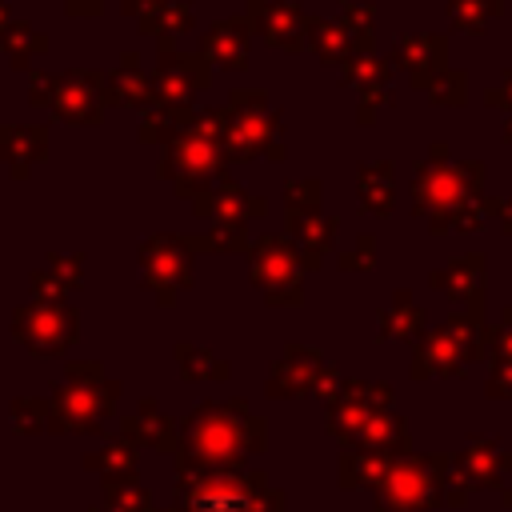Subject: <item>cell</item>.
<instances>
[{
  "mask_svg": "<svg viewBox=\"0 0 512 512\" xmlns=\"http://www.w3.org/2000/svg\"><path fill=\"white\" fill-rule=\"evenodd\" d=\"M488 360L492 364H512V304L500 312V320L488 332Z\"/></svg>",
  "mask_w": 512,
  "mask_h": 512,
  "instance_id": "ee69618b",
  "label": "cell"
},
{
  "mask_svg": "<svg viewBox=\"0 0 512 512\" xmlns=\"http://www.w3.org/2000/svg\"><path fill=\"white\" fill-rule=\"evenodd\" d=\"M244 16L252 20V32H260L264 44H272L280 52H300L304 48L308 16H304L300 0H260V4H248Z\"/></svg>",
  "mask_w": 512,
  "mask_h": 512,
  "instance_id": "2e32d148",
  "label": "cell"
},
{
  "mask_svg": "<svg viewBox=\"0 0 512 512\" xmlns=\"http://www.w3.org/2000/svg\"><path fill=\"white\" fill-rule=\"evenodd\" d=\"M472 484L460 476L452 456L440 452H408L396 456L388 476L372 488V512H440L464 508Z\"/></svg>",
  "mask_w": 512,
  "mask_h": 512,
  "instance_id": "7a4b0ae2",
  "label": "cell"
},
{
  "mask_svg": "<svg viewBox=\"0 0 512 512\" xmlns=\"http://www.w3.org/2000/svg\"><path fill=\"white\" fill-rule=\"evenodd\" d=\"M264 216H268V200H264V196H252L240 180L224 176V180L212 188V224L248 228L252 220H264Z\"/></svg>",
  "mask_w": 512,
  "mask_h": 512,
  "instance_id": "603a6c76",
  "label": "cell"
},
{
  "mask_svg": "<svg viewBox=\"0 0 512 512\" xmlns=\"http://www.w3.org/2000/svg\"><path fill=\"white\" fill-rule=\"evenodd\" d=\"M396 456H384V452H364V448H344L340 460H336V484L340 488H376L388 468H392Z\"/></svg>",
  "mask_w": 512,
  "mask_h": 512,
  "instance_id": "83f0119b",
  "label": "cell"
},
{
  "mask_svg": "<svg viewBox=\"0 0 512 512\" xmlns=\"http://www.w3.org/2000/svg\"><path fill=\"white\" fill-rule=\"evenodd\" d=\"M336 232H340V220L336 216H324V212H312V216H288L284 220V236L296 244L300 252V268L304 272H316L324 264V256H332L336 248Z\"/></svg>",
  "mask_w": 512,
  "mask_h": 512,
  "instance_id": "d6986e66",
  "label": "cell"
},
{
  "mask_svg": "<svg viewBox=\"0 0 512 512\" xmlns=\"http://www.w3.org/2000/svg\"><path fill=\"white\" fill-rule=\"evenodd\" d=\"M488 332H492V324H484L480 316H468V312L448 316L444 324L424 332L420 344H412V364H408L412 380H428V376L460 380L468 372V364L488 356Z\"/></svg>",
  "mask_w": 512,
  "mask_h": 512,
  "instance_id": "52a82bcc",
  "label": "cell"
},
{
  "mask_svg": "<svg viewBox=\"0 0 512 512\" xmlns=\"http://www.w3.org/2000/svg\"><path fill=\"white\" fill-rule=\"evenodd\" d=\"M484 104H488V108H500V112H512V68H504L500 84H492V88L484 92Z\"/></svg>",
  "mask_w": 512,
  "mask_h": 512,
  "instance_id": "f907efd6",
  "label": "cell"
},
{
  "mask_svg": "<svg viewBox=\"0 0 512 512\" xmlns=\"http://www.w3.org/2000/svg\"><path fill=\"white\" fill-rule=\"evenodd\" d=\"M248 4H260V0H248Z\"/></svg>",
  "mask_w": 512,
  "mask_h": 512,
  "instance_id": "680465c9",
  "label": "cell"
},
{
  "mask_svg": "<svg viewBox=\"0 0 512 512\" xmlns=\"http://www.w3.org/2000/svg\"><path fill=\"white\" fill-rule=\"evenodd\" d=\"M192 112H196V108H152V112H144V116H140V128H136L140 144H164V148H168V144L188 128Z\"/></svg>",
  "mask_w": 512,
  "mask_h": 512,
  "instance_id": "836d02e7",
  "label": "cell"
},
{
  "mask_svg": "<svg viewBox=\"0 0 512 512\" xmlns=\"http://www.w3.org/2000/svg\"><path fill=\"white\" fill-rule=\"evenodd\" d=\"M348 448H364V452H384V456H408L412 452V432H408V420L400 412H376L356 436Z\"/></svg>",
  "mask_w": 512,
  "mask_h": 512,
  "instance_id": "d4e9b609",
  "label": "cell"
},
{
  "mask_svg": "<svg viewBox=\"0 0 512 512\" xmlns=\"http://www.w3.org/2000/svg\"><path fill=\"white\" fill-rule=\"evenodd\" d=\"M504 12V0H448V20L456 32L484 36L488 20Z\"/></svg>",
  "mask_w": 512,
  "mask_h": 512,
  "instance_id": "f35d334b",
  "label": "cell"
},
{
  "mask_svg": "<svg viewBox=\"0 0 512 512\" xmlns=\"http://www.w3.org/2000/svg\"><path fill=\"white\" fill-rule=\"evenodd\" d=\"M108 108V72H92V68H72V72H56L52 80V104L48 112L64 124H100Z\"/></svg>",
  "mask_w": 512,
  "mask_h": 512,
  "instance_id": "7c38bea8",
  "label": "cell"
},
{
  "mask_svg": "<svg viewBox=\"0 0 512 512\" xmlns=\"http://www.w3.org/2000/svg\"><path fill=\"white\" fill-rule=\"evenodd\" d=\"M192 252H248L252 240H248V228H232V224H212L196 236H184Z\"/></svg>",
  "mask_w": 512,
  "mask_h": 512,
  "instance_id": "ab89813d",
  "label": "cell"
},
{
  "mask_svg": "<svg viewBox=\"0 0 512 512\" xmlns=\"http://www.w3.org/2000/svg\"><path fill=\"white\" fill-rule=\"evenodd\" d=\"M136 256H140V280H144V288L164 308H172L176 296L184 288H192V280H196V252L176 232H152L148 240H140Z\"/></svg>",
  "mask_w": 512,
  "mask_h": 512,
  "instance_id": "9c48e42d",
  "label": "cell"
},
{
  "mask_svg": "<svg viewBox=\"0 0 512 512\" xmlns=\"http://www.w3.org/2000/svg\"><path fill=\"white\" fill-rule=\"evenodd\" d=\"M396 104V92L392 88H364V92H356V124H376V116L384 112V108H392Z\"/></svg>",
  "mask_w": 512,
  "mask_h": 512,
  "instance_id": "7bdbcfd3",
  "label": "cell"
},
{
  "mask_svg": "<svg viewBox=\"0 0 512 512\" xmlns=\"http://www.w3.org/2000/svg\"><path fill=\"white\" fill-rule=\"evenodd\" d=\"M180 512H284V492L264 468L248 472H184L176 476Z\"/></svg>",
  "mask_w": 512,
  "mask_h": 512,
  "instance_id": "3957f363",
  "label": "cell"
},
{
  "mask_svg": "<svg viewBox=\"0 0 512 512\" xmlns=\"http://www.w3.org/2000/svg\"><path fill=\"white\" fill-rule=\"evenodd\" d=\"M48 272H52L64 288H80V280H84V256H80V252H72V256H52V260H48Z\"/></svg>",
  "mask_w": 512,
  "mask_h": 512,
  "instance_id": "f6af8a7d",
  "label": "cell"
},
{
  "mask_svg": "<svg viewBox=\"0 0 512 512\" xmlns=\"http://www.w3.org/2000/svg\"><path fill=\"white\" fill-rule=\"evenodd\" d=\"M488 208H492V220L500 224V232L512 236V200H504V196H488Z\"/></svg>",
  "mask_w": 512,
  "mask_h": 512,
  "instance_id": "816d5d0a",
  "label": "cell"
},
{
  "mask_svg": "<svg viewBox=\"0 0 512 512\" xmlns=\"http://www.w3.org/2000/svg\"><path fill=\"white\" fill-rule=\"evenodd\" d=\"M28 284H32V292H36L44 304H64V292H68V288H64L48 268H36V272L28 276Z\"/></svg>",
  "mask_w": 512,
  "mask_h": 512,
  "instance_id": "bcb514c9",
  "label": "cell"
},
{
  "mask_svg": "<svg viewBox=\"0 0 512 512\" xmlns=\"http://www.w3.org/2000/svg\"><path fill=\"white\" fill-rule=\"evenodd\" d=\"M340 80L352 84L356 92H364V88H388L392 64L380 60L376 52H352V56L340 64Z\"/></svg>",
  "mask_w": 512,
  "mask_h": 512,
  "instance_id": "e575fe53",
  "label": "cell"
},
{
  "mask_svg": "<svg viewBox=\"0 0 512 512\" xmlns=\"http://www.w3.org/2000/svg\"><path fill=\"white\" fill-rule=\"evenodd\" d=\"M388 408H392V384H384V380H344L336 400L324 404V428H328L332 440H340L348 448L352 436L376 412H388Z\"/></svg>",
  "mask_w": 512,
  "mask_h": 512,
  "instance_id": "8fae6325",
  "label": "cell"
},
{
  "mask_svg": "<svg viewBox=\"0 0 512 512\" xmlns=\"http://www.w3.org/2000/svg\"><path fill=\"white\" fill-rule=\"evenodd\" d=\"M248 276L264 292L268 308H300L304 304V268L300 252L284 232H260L248 248Z\"/></svg>",
  "mask_w": 512,
  "mask_h": 512,
  "instance_id": "ba28073f",
  "label": "cell"
},
{
  "mask_svg": "<svg viewBox=\"0 0 512 512\" xmlns=\"http://www.w3.org/2000/svg\"><path fill=\"white\" fill-rule=\"evenodd\" d=\"M0 52L8 56L12 68L28 72V68H32V56L48 52V36H40L28 20H12V24L0 32Z\"/></svg>",
  "mask_w": 512,
  "mask_h": 512,
  "instance_id": "4dcf8cb0",
  "label": "cell"
},
{
  "mask_svg": "<svg viewBox=\"0 0 512 512\" xmlns=\"http://www.w3.org/2000/svg\"><path fill=\"white\" fill-rule=\"evenodd\" d=\"M380 324H376V340L384 344V340H404V344H420L424 340V308L412 300V292L408 288H396L392 292V304L388 308H380V316H376Z\"/></svg>",
  "mask_w": 512,
  "mask_h": 512,
  "instance_id": "cb8c5ba5",
  "label": "cell"
},
{
  "mask_svg": "<svg viewBox=\"0 0 512 512\" xmlns=\"http://www.w3.org/2000/svg\"><path fill=\"white\" fill-rule=\"evenodd\" d=\"M484 220H492L488 196H468V200H460L448 216L428 220V232H432V236H444L448 228H456V232H476V228H484Z\"/></svg>",
  "mask_w": 512,
  "mask_h": 512,
  "instance_id": "74e56055",
  "label": "cell"
},
{
  "mask_svg": "<svg viewBox=\"0 0 512 512\" xmlns=\"http://www.w3.org/2000/svg\"><path fill=\"white\" fill-rule=\"evenodd\" d=\"M52 80H56V72H44V68L28 72V104L32 108H48L52 104Z\"/></svg>",
  "mask_w": 512,
  "mask_h": 512,
  "instance_id": "7dc6e473",
  "label": "cell"
},
{
  "mask_svg": "<svg viewBox=\"0 0 512 512\" xmlns=\"http://www.w3.org/2000/svg\"><path fill=\"white\" fill-rule=\"evenodd\" d=\"M500 140H504V144H512V112L504 116V128H500Z\"/></svg>",
  "mask_w": 512,
  "mask_h": 512,
  "instance_id": "9f6ffc18",
  "label": "cell"
},
{
  "mask_svg": "<svg viewBox=\"0 0 512 512\" xmlns=\"http://www.w3.org/2000/svg\"><path fill=\"white\" fill-rule=\"evenodd\" d=\"M268 448V420L252 412L244 396L204 400L180 424L184 472H248V460Z\"/></svg>",
  "mask_w": 512,
  "mask_h": 512,
  "instance_id": "6da1fadb",
  "label": "cell"
},
{
  "mask_svg": "<svg viewBox=\"0 0 512 512\" xmlns=\"http://www.w3.org/2000/svg\"><path fill=\"white\" fill-rule=\"evenodd\" d=\"M176 364L184 380H228L232 376V364L200 344H176Z\"/></svg>",
  "mask_w": 512,
  "mask_h": 512,
  "instance_id": "d590c367",
  "label": "cell"
},
{
  "mask_svg": "<svg viewBox=\"0 0 512 512\" xmlns=\"http://www.w3.org/2000/svg\"><path fill=\"white\" fill-rule=\"evenodd\" d=\"M124 428H128L132 436H140L144 444H152V448H164V452H172V448L180 444V432H176V424H172V420H168V416H164V412H160L152 400H144V404H140V412H136V416L124 424Z\"/></svg>",
  "mask_w": 512,
  "mask_h": 512,
  "instance_id": "d6a6232c",
  "label": "cell"
},
{
  "mask_svg": "<svg viewBox=\"0 0 512 512\" xmlns=\"http://www.w3.org/2000/svg\"><path fill=\"white\" fill-rule=\"evenodd\" d=\"M152 88L156 108H196V96L212 88V64L200 52H180L172 40H156Z\"/></svg>",
  "mask_w": 512,
  "mask_h": 512,
  "instance_id": "30bf717a",
  "label": "cell"
},
{
  "mask_svg": "<svg viewBox=\"0 0 512 512\" xmlns=\"http://www.w3.org/2000/svg\"><path fill=\"white\" fill-rule=\"evenodd\" d=\"M156 176L168 180L176 188V196L192 200V212L200 220H212V188L228 176V156L220 136L200 132V128H184L168 148L164 160L156 164Z\"/></svg>",
  "mask_w": 512,
  "mask_h": 512,
  "instance_id": "277c9868",
  "label": "cell"
},
{
  "mask_svg": "<svg viewBox=\"0 0 512 512\" xmlns=\"http://www.w3.org/2000/svg\"><path fill=\"white\" fill-rule=\"evenodd\" d=\"M452 464L460 468V476L472 484V488H492V492H504L512 484V452L492 440V436H480V440H468Z\"/></svg>",
  "mask_w": 512,
  "mask_h": 512,
  "instance_id": "e0dca14e",
  "label": "cell"
},
{
  "mask_svg": "<svg viewBox=\"0 0 512 512\" xmlns=\"http://www.w3.org/2000/svg\"><path fill=\"white\" fill-rule=\"evenodd\" d=\"M136 28L148 32V36H156V40H176V36H184V32L196 28V12H192L188 0H168L164 8L148 12L144 20H136Z\"/></svg>",
  "mask_w": 512,
  "mask_h": 512,
  "instance_id": "1f68e13d",
  "label": "cell"
},
{
  "mask_svg": "<svg viewBox=\"0 0 512 512\" xmlns=\"http://www.w3.org/2000/svg\"><path fill=\"white\" fill-rule=\"evenodd\" d=\"M340 388H344V376H340V368H336L332 360H324V368H320V376H316V388H312V396H316V400H324V404H332Z\"/></svg>",
  "mask_w": 512,
  "mask_h": 512,
  "instance_id": "c3c4849f",
  "label": "cell"
},
{
  "mask_svg": "<svg viewBox=\"0 0 512 512\" xmlns=\"http://www.w3.org/2000/svg\"><path fill=\"white\" fill-rule=\"evenodd\" d=\"M168 0H120V12L124 16H132V20H144L148 12H156V8H164Z\"/></svg>",
  "mask_w": 512,
  "mask_h": 512,
  "instance_id": "f5cc1de1",
  "label": "cell"
},
{
  "mask_svg": "<svg viewBox=\"0 0 512 512\" xmlns=\"http://www.w3.org/2000/svg\"><path fill=\"white\" fill-rule=\"evenodd\" d=\"M416 92H424L436 108H464L468 104V72L464 68H436L424 76H408Z\"/></svg>",
  "mask_w": 512,
  "mask_h": 512,
  "instance_id": "f1b7e54d",
  "label": "cell"
},
{
  "mask_svg": "<svg viewBox=\"0 0 512 512\" xmlns=\"http://www.w3.org/2000/svg\"><path fill=\"white\" fill-rule=\"evenodd\" d=\"M248 44H252V20L248 16H224V20L208 24V32L200 36V56L212 68L240 72V68H248Z\"/></svg>",
  "mask_w": 512,
  "mask_h": 512,
  "instance_id": "ac0fdd59",
  "label": "cell"
},
{
  "mask_svg": "<svg viewBox=\"0 0 512 512\" xmlns=\"http://www.w3.org/2000/svg\"><path fill=\"white\" fill-rule=\"evenodd\" d=\"M340 24L352 36V52H372L376 48V0H340Z\"/></svg>",
  "mask_w": 512,
  "mask_h": 512,
  "instance_id": "8d00e7d4",
  "label": "cell"
},
{
  "mask_svg": "<svg viewBox=\"0 0 512 512\" xmlns=\"http://www.w3.org/2000/svg\"><path fill=\"white\" fill-rule=\"evenodd\" d=\"M324 204V184L312 176H296L284 184V220L288 216H312Z\"/></svg>",
  "mask_w": 512,
  "mask_h": 512,
  "instance_id": "60d3db41",
  "label": "cell"
},
{
  "mask_svg": "<svg viewBox=\"0 0 512 512\" xmlns=\"http://www.w3.org/2000/svg\"><path fill=\"white\" fill-rule=\"evenodd\" d=\"M116 384H104L100 376L96 380H88V384H72V388H64L60 392V404H64V416L72 420V424H80V428H92L112 404H116Z\"/></svg>",
  "mask_w": 512,
  "mask_h": 512,
  "instance_id": "4316f807",
  "label": "cell"
},
{
  "mask_svg": "<svg viewBox=\"0 0 512 512\" xmlns=\"http://www.w3.org/2000/svg\"><path fill=\"white\" fill-rule=\"evenodd\" d=\"M12 328H16V336L28 348L52 356V352H60V348L72 344V336H76V312L68 304H44V300H36L28 308H16V324Z\"/></svg>",
  "mask_w": 512,
  "mask_h": 512,
  "instance_id": "5bb4252c",
  "label": "cell"
},
{
  "mask_svg": "<svg viewBox=\"0 0 512 512\" xmlns=\"http://www.w3.org/2000/svg\"><path fill=\"white\" fill-rule=\"evenodd\" d=\"M64 12L68 16H100L104 0H64Z\"/></svg>",
  "mask_w": 512,
  "mask_h": 512,
  "instance_id": "db71d44e",
  "label": "cell"
},
{
  "mask_svg": "<svg viewBox=\"0 0 512 512\" xmlns=\"http://www.w3.org/2000/svg\"><path fill=\"white\" fill-rule=\"evenodd\" d=\"M320 368H324L320 348H312V344H284V352H280V356L272 360V368H268L264 392H268L272 400L312 396Z\"/></svg>",
  "mask_w": 512,
  "mask_h": 512,
  "instance_id": "9a60e30c",
  "label": "cell"
},
{
  "mask_svg": "<svg viewBox=\"0 0 512 512\" xmlns=\"http://www.w3.org/2000/svg\"><path fill=\"white\" fill-rule=\"evenodd\" d=\"M484 280H488L484 252H464L460 260L428 272V288H436L440 296H448L452 304H460L468 316L480 320H484Z\"/></svg>",
  "mask_w": 512,
  "mask_h": 512,
  "instance_id": "4fadbf2b",
  "label": "cell"
},
{
  "mask_svg": "<svg viewBox=\"0 0 512 512\" xmlns=\"http://www.w3.org/2000/svg\"><path fill=\"white\" fill-rule=\"evenodd\" d=\"M8 24H12V4H8V0H0V32H4Z\"/></svg>",
  "mask_w": 512,
  "mask_h": 512,
  "instance_id": "11a10c76",
  "label": "cell"
},
{
  "mask_svg": "<svg viewBox=\"0 0 512 512\" xmlns=\"http://www.w3.org/2000/svg\"><path fill=\"white\" fill-rule=\"evenodd\" d=\"M304 48L312 56H320L324 64H344L352 56V36L340 20H320V16H308V28H304Z\"/></svg>",
  "mask_w": 512,
  "mask_h": 512,
  "instance_id": "f546056e",
  "label": "cell"
},
{
  "mask_svg": "<svg viewBox=\"0 0 512 512\" xmlns=\"http://www.w3.org/2000/svg\"><path fill=\"white\" fill-rule=\"evenodd\" d=\"M280 112L268 104L264 88H232L224 100V156L228 164H244V160H284V140H280Z\"/></svg>",
  "mask_w": 512,
  "mask_h": 512,
  "instance_id": "5b68a950",
  "label": "cell"
},
{
  "mask_svg": "<svg viewBox=\"0 0 512 512\" xmlns=\"http://www.w3.org/2000/svg\"><path fill=\"white\" fill-rule=\"evenodd\" d=\"M388 64H392V72H408V76L448 68V36H432V32L396 36L388 48Z\"/></svg>",
  "mask_w": 512,
  "mask_h": 512,
  "instance_id": "44dd1931",
  "label": "cell"
},
{
  "mask_svg": "<svg viewBox=\"0 0 512 512\" xmlns=\"http://www.w3.org/2000/svg\"><path fill=\"white\" fill-rule=\"evenodd\" d=\"M48 156V128L44 124H0V164L8 176L24 180Z\"/></svg>",
  "mask_w": 512,
  "mask_h": 512,
  "instance_id": "ffe728a7",
  "label": "cell"
},
{
  "mask_svg": "<svg viewBox=\"0 0 512 512\" xmlns=\"http://www.w3.org/2000/svg\"><path fill=\"white\" fill-rule=\"evenodd\" d=\"M484 180H488L484 160L452 164L448 144H444V140H432V144H428V156L420 160V168H416L412 180H408L412 216L440 220V216H448L460 200L480 196V192H484Z\"/></svg>",
  "mask_w": 512,
  "mask_h": 512,
  "instance_id": "8992f818",
  "label": "cell"
},
{
  "mask_svg": "<svg viewBox=\"0 0 512 512\" xmlns=\"http://www.w3.org/2000/svg\"><path fill=\"white\" fill-rule=\"evenodd\" d=\"M336 268L340 272H372L376 268V236L372 232H360L356 244L336 256Z\"/></svg>",
  "mask_w": 512,
  "mask_h": 512,
  "instance_id": "b9f144b4",
  "label": "cell"
},
{
  "mask_svg": "<svg viewBox=\"0 0 512 512\" xmlns=\"http://www.w3.org/2000/svg\"><path fill=\"white\" fill-rule=\"evenodd\" d=\"M112 104H116V108H140V112H152V108H156L152 76H144L136 52H124L120 64L108 72V108H112Z\"/></svg>",
  "mask_w": 512,
  "mask_h": 512,
  "instance_id": "7402d4cb",
  "label": "cell"
},
{
  "mask_svg": "<svg viewBox=\"0 0 512 512\" xmlns=\"http://www.w3.org/2000/svg\"><path fill=\"white\" fill-rule=\"evenodd\" d=\"M356 200L368 216H380L388 220L392 208H396V164L392 160H376V164H364L356 172Z\"/></svg>",
  "mask_w": 512,
  "mask_h": 512,
  "instance_id": "484cf974",
  "label": "cell"
},
{
  "mask_svg": "<svg viewBox=\"0 0 512 512\" xmlns=\"http://www.w3.org/2000/svg\"><path fill=\"white\" fill-rule=\"evenodd\" d=\"M484 392L492 400H512V364H492V372L484 380Z\"/></svg>",
  "mask_w": 512,
  "mask_h": 512,
  "instance_id": "681fc988",
  "label": "cell"
},
{
  "mask_svg": "<svg viewBox=\"0 0 512 512\" xmlns=\"http://www.w3.org/2000/svg\"><path fill=\"white\" fill-rule=\"evenodd\" d=\"M500 504H504V508H512V484H508V488L500 492Z\"/></svg>",
  "mask_w": 512,
  "mask_h": 512,
  "instance_id": "6f0895ef",
  "label": "cell"
}]
</instances>
